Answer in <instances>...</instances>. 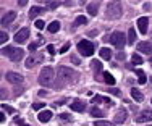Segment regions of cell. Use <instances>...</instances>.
<instances>
[{
  "instance_id": "6da1fadb",
  "label": "cell",
  "mask_w": 152,
  "mask_h": 126,
  "mask_svg": "<svg viewBox=\"0 0 152 126\" xmlns=\"http://www.w3.org/2000/svg\"><path fill=\"white\" fill-rule=\"evenodd\" d=\"M76 79H78V73L75 70H71L68 66H58V70H57V82L53 87L58 91V89H63L65 86H68L71 81H76Z\"/></svg>"
},
{
  "instance_id": "7a4b0ae2",
  "label": "cell",
  "mask_w": 152,
  "mask_h": 126,
  "mask_svg": "<svg viewBox=\"0 0 152 126\" xmlns=\"http://www.w3.org/2000/svg\"><path fill=\"white\" fill-rule=\"evenodd\" d=\"M53 78H55V71L52 66L42 68L41 74H39V84H42L44 87H50L53 84Z\"/></svg>"
},
{
  "instance_id": "3957f363",
  "label": "cell",
  "mask_w": 152,
  "mask_h": 126,
  "mask_svg": "<svg viewBox=\"0 0 152 126\" xmlns=\"http://www.w3.org/2000/svg\"><path fill=\"white\" fill-rule=\"evenodd\" d=\"M2 55L8 57L12 62H20V60L24 58V50L20 49V47H3Z\"/></svg>"
},
{
  "instance_id": "277c9868",
  "label": "cell",
  "mask_w": 152,
  "mask_h": 126,
  "mask_svg": "<svg viewBox=\"0 0 152 126\" xmlns=\"http://www.w3.org/2000/svg\"><path fill=\"white\" fill-rule=\"evenodd\" d=\"M108 41H110V44L112 45H115L118 50H121L123 47H125V44H126V39H125V32H120V31H117V32H113L112 36H108Z\"/></svg>"
},
{
  "instance_id": "5b68a950",
  "label": "cell",
  "mask_w": 152,
  "mask_h": 126,
  "mask_svg": "<svg viewBox=\"0 0 152 126\" xmlns=\"http://www.w3.org/2000/svg\"><path fill=\"white\" fill-rule=\"evenodd\" d=\"M121 12H123V7L120 2H112L108 3L107 7V16L110 18V20H117V18L121 16Z\"/></svg>"
},
{
  "instance_id": "8992f818",
  "label": "cell",
  "mask_w": 152,
  "mask_h": 126,
  "mask_svg": "<svg viewBox=\"0 0 152 126\" xmlns=\"http://www.w3.org/2000/svg\"><path fill=\"white\" fill-rule=\"evenodd\" d=\"M78 50H79V53H83L84 57H91L94 53V50H96V47H94V44L91 41L83 39V41L78 42Z\"/></svg>"
},
{
  "instance_id": "52a82bcc",
  "label": "cell",
  "mask_w": 152,
  "mask_h": 126,
  "mask_svg": "<svg viewBox=\"0 0 152 126\" xmlns=\"http://www.w3.org/2000/svg\"><path fill=\"white\" fill-rule=\"evenodd\" d=\"M29 29L28 28H23V29H20L15 34V42H18V44H23V42H26L28 41V37H29Z\"/></svg>"
},
{
  "instance_id": "ba28073f",
  "label": "cell",
  "mask_w": 152,
  "mask_h": 126,
  "mask_svg": "<svg viewBox=\"0 0 152 126\" xmlns=\"http://www.w3.org/2000/svg\"><path fill=\"white\" fill-rule=\"evenodd\" d=\"M7 81L12 82V84H21L24 81V78L21 76L20 73H15V71H8L7 73Z\"/></svg>"
},
{
  "instance_id": "9c48e42d",
  "label": "cell",
  "mask_w": 152,
  "mask_h": 126,
  "mask_svg": "<svg viewBox=\"0 0 152 126\" xmlns=\"http://www.w3.org/2000/svg\"><path fill=\"white\" fill-rule=\"evenodd\" d=\"M152 120V110H142L139 115L136 117V121L137 123H147V121H151Z\"/></svg>"
},
{
  "instance_id": "30bf717a",
  "label": "cell",
  "mask_w": 152,
  "mask_h": 126,
  "mask_svg": "<svg viewBox=\"0 0 152 126\" xmlns=\"http://www.w3.org/2000/svg\"><path fill=\"white\" fill-rule=\"evenodd\" d=\"M147 24H149V20L146 16L137 20V29H139L141 34H147Z\"/></svg>"
},
{
  "instance_id": "8fae6325",
  "label": "cell",
  "mask_w": 152,
  "mask_h": 126,
  "mask_svg": "<svg viewBox=\"0 0 152 126\" xmlns=\"http://www.w3.org/2000/svg\"><path fill=\"white\" fill-rule=\"evenodd\" d=\"M137 50L139 52H144V53H152V42H146V41H142V42H137Z\"/></svg>"
},
{
  "instance_id": "7c38bea8",
  "label": "cell",
  "mask_w": 152,
  "mask_h": 126,
  "mask_svg": "<svg viewBox=\"0 0 152 126\" xmlns=\"http://www.w3.org/2000/svg\"><path fill=\"white\" fill-rule=\"evenodd\" d=\"M71 110H75V111H84L86 110V102H83V100H79V99H76L71 102Z\"/></svg>"
},
{
  "instance_id": "4fadbf2b",
  "label": "cell",
  "mask_w": 152,
  "mask_h": 126,
  "mask_svg": "<svg viewBox=\"0 0 152 126\" xmlns=\"http://www.w3.org/2000/svg\"><path fill=\"white\" fill-rule=\"evenodd\" d=\"M15 18H16V13L15 12H8L7 15L2 16V26H7V24L13 23V20H15Z\"/></svg>"
},
{
  "instance_id": "5bb4252c",
  "label": "cell",
  "mask_w": 152,
  "mask_h": 126,
  "mask_svg": "<svg viewBox=\"0 0 152 126\" xmlns=\"http://www.w3.org/2000/svg\"><path fill=\"white\" fill-rule=\"evenodd\" d=\"M45 12V8H42V7H32L29 10V18L31 20H36L39 15H42V13Z\"/></svg>"
},
{
  "instance_id": "9a60e30c",
  "label": "cell",
  "mask_w": 152,
  "mask_h": 126,
  "mask_svg": "<svg viewBox=\"0 0 152 126\" xmlns=\"http://www.w3.org/2000/svg\"><path fill=\"white\" fill-rule=\"evenodd\" d=\"M89 113H91V117H94V118H102V117H105V115H107V111L97 109V107H92Z\"/></svg>"
},
{
  "instance_id": "2e32d148",
  "label": "cell",
  "mask_w": 152,
  "mask_h": 126,
  "mask_svg": "<svg viewBox=\"0 0 152 126\" xmlns=\"http://www.w3.org/2000/svg\"><path fill=\"white\" fill-rule=\"evenodd\" d=\"M37 118H39V121L45 123V121H49L50 118H52V111H50V110H44V111H41V113L37 115Z\"/></svg>"
},
{
  "instance_id": "e0dca14e",
  "label": "cell",
  "mask_w": 152,
  "mask_h": 126,
  "mask_svg": "<svg viewBox=\"0 0 152 126\" xmlns=\"http://www.w3.org/2000/svg\"><path fill=\"white\" fill-rule=\"evenodd\" d=\"M131 97H133V100H136V102H142V100H144L142 92L137 91L136 87H133V89H131Z\"/></svg>"
},
{
  "instance_id": "ac0fdd59",
  "label": "cell",
  "mask_w": 152,
  "mask_h": 126,
  "mask_svg": "<svg viewBox=\"0 0 152 126\" xmlns=\"http://www.w3.org/2000/svg\"><path fill=\"white\" fill-rule=\"evenodd\" d=\"M88 12H89V15L96 16L97 12H99V2H91V3H89V5H88Z\"/></svg>"
},
{
  "instance_id": "d6986e66",
  "label": "cell",
  "mask_w": 152,
  "mask_h": 126,
  "mask_svg": "<svg viewBox=\"0 0 152 126\" xmlns=\"http://www.w3.org/2000/svg\"><path fill=\"white\" fill-rule=\"evenodd\" d=\"M126 118H128V113H126V110H120L117 115H115V120H113V121H115V123H123Z\"/></svg>"
},
{
  "instance_id": "ffe728a7",
  "label": "cell",
  "mask_w": 152,
  "mask_h": 126,
  "mask_svg": "<svg viewBox=\"0 0 152 126\" xmlns=\"http://www.w3.org/2000/svg\"><path fill=\"white\" fill-rule=\"evenodd\" d=\"M99 53H100V57H102L104 60H110L112 58V50L107 49V47H102L99 50Z\"/></svg>"
},
{
  "instance_id": "44dd1931",
  "label": "cell",
  "mask_w": 152,
  "mask_h": 126,
  "mask_svg": "<svg viewBox=\"0 0 152 126\" xmlns=\"http://www.w3.org/2000/svg\"><path fill=\"white\" fill-rule=\"evenodd\" d=\"M58 29H60V23H58V21H52V23L47 26V31L52 32V34H53V32H57Z\"/></svg>"
},
{
  "instance_id": "7402d4cb",
  "label": "cell",
  "mask_w": 152,
  "mask_h": 126,
  "mask_svg": "<svg viewBox=\"0 0 152 126\" xmlns=\"http://www.w3.org/2000/svg\"><path fill=\"white\" fill-rule=\"evenodd\" d=\"M134 42H136V31L131 28V29L128 31V44H131V45H133Z\"/></svg>"
},
{
  "instance_id": "603a6c76",
  "label": "cell",
  "mask_w": 152,
  "mask_h": 126,
  "mask_svg": "<svg viewBox=\"0 0 152 126\" xmlns=\"http://www.w3.org/2000/svg\"><path fill=\"white\" fill-rule=\"evenodd\" d=\"M104 81H105L107 82V84H115V78L113 76H112V74L110 73H108V71H104Z\"/></svg>"
},
{
  "instance_id": "cb8c5ba5",
  "label": "cell",
  "mask_w": 152,
  "mask_h": 126,
  "mask_svg": "<svg viewBox=\"0 0 152 126\" xmlns=\"http://www.w3.org/2000/svg\"><path fill=\"white\" fill-rule=\"evenodd\" d=\"M131 62L134 63V65H142L144 63V58H141L137 53H133V57H131Z\"/></svg>"
},
{
  "instance_id": "d4e9b609",
  "label": "cell",
  "mask_w": 152,
  "mask_h": 126,
  "mask_svg": "<svg viewBox=\"0 0 152 126\" xmlns=\"http://www.w3.org/2000/svg\"><path fill=\"white\" fill-rule=\"evenodd\" d=\"M136 74H137V78H139V84H144V82H146V74H144V71L136 70Z\"/></svg>"
},
{
  "instance_id": "484cf974",
  "label": "cell",
  "mask_w": 152,
  "mask_h": 126,
  "mask_svg": "<svg viewBox=\"0 0 152 126\" xmlns=\"http://www.w3.org/2000/svg\"><path fill=\"white\" fill-rule=\"evenodd\" d=\"M91 66H92V68H94V70H96V71H97V73H99V71H100V70H102V63H100V62H99V60H92V63H91ZM97 73H96V74H97Z\"/></svg>"
},
{
  "instance_id": "4316f807",
  "label": "cell",
  "mask_w": 152,
  "mask_h": 126,
  "mask_svg": "<svg viewBox=\"0 0 152 126\" xmlns=\"http://www.w3.org/2000/svg\"><path fill=\"white\" fill-rule=\"evenodd\" d=\"M86 23H88V18H86V16H78V18H76V21H75V24H76V26H79V24H86Z\"/></svg>"
},
{
  "instance_id": "83f0119b",
  "label": "cell",
  "mask_w": 152,
  "mask_h": 126,
  "mask_svg": "<svg viewBox=\"0 0 152 126\" xmlns=\"http://www.w3.org/2000/svg\"><path fill=\"white\" fill-rule=\"evenodd\" d=\"M34 65H36V58H34V57H29V58L26 60V66L28 68H32Z\"/></svg>"
},
{
  "instance_id": "f1b7e54d",
  "label": "cell",
  "mask_w": 152,
  "mask_h": 126,
  "mask_svg": "<svg viewBox=\"0 0 152 126\" xmlns=\"http://www.w3.org/2000/svg\"><path fill=\"white\" fill-rule=\"evenodd\" d=\"M7 41H8V34H7L5 31H2V32H0V42H2V44H5Z\"/></svg>"
},
{
  "instance_id": "f546056e",
  "label": "cell",
  "mask_w": 152,
  "mask_h": 126,
  "mask_svg": "<svg viewBox=\"0 0 152 126\" xmlns=\"http://www.w3.org/2000/svg\"><path fill=\"white\" fill-rule=\"evenodd\" d=\"M94 126H115V125L110 123V121H96Z\"/></svg>"
},
{
  "instance_id": "4dcf8cb0",
  "label": "cell",
  "mask_w": 152,
  "mask_h": 126,
  "mask_svg": "<svg viewBox=\"0 0 152 126\" xmlns=\"http://www.w3.org/2000/svg\"><path fill=\"white\" fill-rule=\"evenodd\" d=\"M44 107H45V103H42V102L32 103V110H39V109H44Z\"/></svg>"
},
{
  "instance_id": "1f68e13d",
  "label": "cell",
  "mask_w": 152,
  "mask_h": 126,
  "mask_svg": "<svg viewBox=\"0 0 152 126\" xmlns=\"http://www.w3.org/2000/svg\"><path fill=\"white\" fill-rule=\"evenodd\" d=\"M100 102H104V97L102 95H94L92 97V103H100Z\"/></svg>"
},
{
  "instance_id": "d6a6232c",
  "label": "cell",
  "mask_w": 152,
  "mask_h": 126,
  "mask_svg": "<svg viewBox=\"0 0 152 126\" xmlns=\"http://www.w3.org/2000/svg\"><path fill=\"white\" fill-rule=\"evenodd\" d=\"M58 118H60V120H65V121H70V120H71V115H68V113H60Z\"/></svg>"
},
{
  "instance_id": "836d02e7",
  "label": "cell",
  "mask_w": 152,
  "mask_h": 126,
  "mask_svg": "<svg viewBox=\"0 0 152 126\" xmlns=\"http://www.w3.org/2000/svg\"><path fill=\"white\" fill-rule=\"evenodd\" d=\"M58 5H60V2H47V7H49V8H52V10H55Z\"/></svg>"
},
{
  "instance_id": "e575fe53",
  "label": "cell",
  "mask_w": 152,
  "mask_h": 126,
  "mask_svg": "<svg viewBox=\"0 0 152 126\" xmlns=\"http://www.w3.org/2000/svg\"><path fill=\"white\" fill-rule=\"evenodd\" d=\"M2 110H7L8 113H15V109H13V107H10V105H5V103L2 105Z\"/></svg>"
},
{
  "instance_id": "d590c367",
  "label": "cell",
  "mask_w": 152,
  "mask_h": 126,
  "mask_svg": "<svg viewBox=\"0 0 152 126\" xmlns=\"http://www.w3.org/2000/svg\"><path fill=\"white\" fill-rule=\"evenodd\" d=\"M108 92L113 94V95H120V89H117V87H110V89H108Z\"/></svg>"
},
{
  "instance_id": "8d00e7d4",
  "label": "cell",
  "mask_w": 152,
  "mask_h": 126,
  "mask_svg": "<svg viewBox=\"0 0 152 126\" xmlns=\"http://www.w3.org/2000/svg\"><path fill=\"white\" fill-rule=\"evenodd\" d=\"M36 28H37V29H42V28H44V21L37 20V21H36Z\"/></svg>"
},
{
  "instance_id": "74e56055",
  "label": "cell",
  "mask_w": 152,
  "mask_h": 126,
  "mask_svg": "<svg viewBox=\"0 0 152 126\" xmlns=\"http://www.w3.org/2000/svg\"><path fill=\"white\" fill-rule=\"evenodd\" d=\"M71 62H73L75 65H79V63H81V60H79L76 55H71Z\"/></svg>"
},
{
  "instance_id": "f35d334b",
  "label": "cell",
  "mask_w": 152,
  "mask_h": 126,
  "mask_svg": "<svg viewBox=\"0 0 152 126\" xmlns=\"http://www.w3.org/2000/svg\"><path fill=\"white\" fill-rule=\"evenodd\" d=\"M47 52H49L50 55H53V53H55V47H53V45H47Z\"/></svg>"
},
{
  "instance_id": "ab89813d",
  "label": "cell",
  "mask_w": 152,
  "mask_h": 126,
  "mask_svg": "<svg viewBox=\"0 0 152 126\" xmlns=\"http://www.w3.org/2000/svg\"><path fill=\"white\" fill-rule=\"evenodd\" d=\"M68 49H70V44H65L63 47L60 49V53H65V52H68Z\"/></svg>"
},
{
  "instance_id": "60d3db41",
  "label": "cell",
  "mask_w": 152,
  "mask_h": 126,
  "mask_svg": "<svg viewBox=\"0 0 152 126\" xmlns=\"http://www.w3.org/2000/svg\"><path fill=\"white\" fill-rule=\"evenodd\" d=\"M36 49H37V44H34V42H32V44L29 45V50H31V52H34Z\"/></svg>"
},
{
  "instance_id": "b9f144b4",
  "label": "cell",
  "mask_w": 152,
  "mask_h": 126,
  "mask_svg": "<svg viewBox=\"0 0 152 126\" xmlns=\"http://www.w3.org/2000/svg\"><path fill=\"white\" fill-rule=\"evenodd\" d=\"M144 10H146V12H149L151 10V3H144V7H142Z\"/></svg>"
},
{
  "instance_id": "7bdbcfd3",
  "label": "cell",
  "mask_w": 152,
  "mask_h": 126,
  "mask_svg": "<svg viewBox=\"0 0 152 126\" xmlns=\"http://www.w3.org/2000/svg\"><path fill=\"white\" fill-rule=\"evenodd\" d=\"M88 34H89V36H91V37H94V36H97V31H89V32H88Z\"/></svg>"
},
{
  "instance_id": "ee69618b",
  "label": "cell",
  "mask_w": 152,
  "mask_h": 126,
  "mask_svg": "<svg viewBox=\"0 0 152 126\" xmlns=\"http://www.w3.org/2000/svg\"><path fill=\"white\" fill-rule=\"evenodd\" d=\"M118 60H125V53H118Z\"/></svg>"
},
{
  "instance_id": "f6af8a7d",
  "label": "cell",
  "mask_w": 152,
  "mask_h": 126,
  "mask_svg": "<svg viewBox=\"0 0 152 126\" xmlns=\"http://www.w3.org/2000/svg\"><path fill=\"white\" fill-rule=\"evenodd\" d=\"M18 5H21V7H24V5H26V0H21V2H18Z\"/></svg>"
},
{
  "instance_id": "bcb514c9",
  "label": "cell",
  "mask_w": 152,
  "mask_h": 126,
  "mask_svg": "<svg viewBox=\"0 0 152 126\" xmlns=\"http://www.w3.org/2000/svg\"><path fill=\"white\" fill-rule=\"evenodd\" d=\"M21 126H29V125H26V123H23V125H21Z\"/></svg>"
},
{
  "instance_id": "7dc6e473",
  "label": "cell",
  "mask_w": 152,
  "mask_h": 126,
  "mask_svg": "<svg viewBox=\"0 0 152 126\" xmlns=\"http://www.w3.org/2000/svg\"><path fill=\"white\" fill-rule=\"evenodd\" d=\"M151 82H152V76H151Z\"/></svg>"
},
{
  "instance_id": "c3c4849f",
  "label": "cell",
  "mask_w": 152,
  "mask_h": 126,
  "mask_svg": "<svg viewBox=\"0 0 152 126\" xmlns=\"http://www.w3.org/2000/svg\"><path fill=\"white\" fill-rule=\"evenodd\" d=\"M149 60H151V63H152V58H149Z\"/></svg>"
},
{
  "instance_id": "681fc988",
  "label": "cell",
  "mask_w": 152,
  "mask_h": 126,
  "mask_svg": "<svg viewBox=\"0 0 152 126\" xmlns=\"http://www.w3.org/2000/svg\"><path fill=\"white\" fill-rule=\"evenodd\" d=\"M151 102H152V99H151Z\"/></svg>"
}]
</instances>
